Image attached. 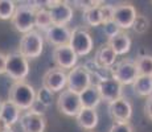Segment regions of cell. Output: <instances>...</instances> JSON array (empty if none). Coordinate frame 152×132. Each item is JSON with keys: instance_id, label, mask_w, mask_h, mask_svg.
I'll use <instances>...</instances> for the list:
<instances>
[{"instance_id": "cell-25", "label": "cell", "mask_w": 152, "mask_h": 132, "mask_svg": "<svg viewBox=\"0 0 152 132\" xmlns=\"http://www.w3.org/2000/svg\"><path fill=\"white\" fill-rule=\"evenodd\" d=\"M83 23L86 25L90 26H98L102 25L103 21H102V16H101V11H99V7L91 8V9H87L83 12Z\"/></svg>"}, {"instance_id": "cell-8", "label": "cell", "mask_w": 152, "mask_h": 132, "mask_svg": "<svg viewBox=\"0 0 152 132\" xmlns=\"http://www.w3.org/2000/svg\"><path fill=\"white\" fill-rule=\"evenodd\" d=\"M69 45L77 55H87L93 50V37L85 28H75L72 31Z\"/></svg>"}, {"instance_id": "cell-26", "label": "cell", "mask_w": 152, "mask_h": 132, "mask_svg": "<svg viewBox=\"0 0 152 132\" xmlns=\"http://www.w3.org/2000/svg\"><path fill=\"white\" fill-rule=\"evenodd\" d=\"M16 9V3L12 0H0V20H11Z\"/></svg>"}, {"instance_id": "cell-21", "label": "cell", "mask_w": 152, "mask_h": 132, "mask_svg": "<svg viewBox=\"0 0 152 132\" xmlns=\"http://www.w3.org/2000/svg\"><path fill=\"white\" fill-rule=\"evenodd\" d=\"M107 44L113 48V50L116 53V55H123V54H126V53L130 52L132 41H131V37L128 36L127 33L121 32V33L116 34L115 37L110 39Z\"/></svg>"}, {"instance_id": "cell-7", "label": "cell", "mask_w": 152, "mask_h": 132, "mask_svg": "<svg viewBox=\"0 0 152 132\" xmlns=\"http://www.w3.org/2000/svg\"><path fill=\"white\" fill-rule=\"evenodd\" d=\"M57 108L66 116H77V114L82 110L80 94L73 93L68 89L62 90L57 98Z\"/></svg>"}, {"instance_id": "cell-15", "label": "cell", "mask_w": 152, "mask_h": 132, "mask_svg": "<svg viewBox=\"0 0 152 132\" xmlns=\"http://www.w3.org/2000/svg\"><path fill=\"white\" fill-rule=\"evenodd\" d=\"M70 36H72V31L68 26H62V25H52L50 28H48L44 32V37L54 48L69 45Z\"/></svg>"}, {"instance_id": "cell-12", "label": "cell", "mask_w": 152, "mask_h": 132, "mask_svg": "<svg viewBox=\"0 0 152 132\" xmlns=\"http://www.w3.org/2000/svg\"><path fill=\"white\" fill-rule=\"evenodd\" d=\"M23 132H45L46 118L45 115L34 114L32 111H25L19 119Z\"/></svg>"}, {"instance_id": "cell-22", "label": "cell", "mask_w": 152, "mask_h": 132, "mask_svg": "<svg viewBox=\"0 0 152 132\" xmlns=\"http://www.w3.org/2000/svg\"><path fill=\"white\" fill-rule=\"evenodd\" d=\"M132 89L135 94L139 96H148L152 95V77H145V75H139L132 83Z\"/></svg>"}, {"instance_id": "cell-34", "label": "cell", "mask_w": 152, "mask_h": 132, "mask_svg": "<svg viewBox=\"0 0 152 132\" xmlns=\"http://www.w3.org/2000/svg\"><path fill=\"white\" fill-rule=\"evenodd\" d=\"M5 66H7V54L0 52V74H5Z\"/></svg>"}, {"instance_id": "cell-3", "label": "cell", "mask_w": 152, "mask_h": 132, "mask_svg": "<svg viewBox=\"0 0 152 132\" xmlns=\"http://www.w3.org/2000/svg\"><path fill=\"white\" fill-rule=\"evenodd\" d=\"M44 50V36L39 31H31L23 34L19 44V53L29 60H36Z\"/></svg>"}, {"instance_id": "cell-28", "label": "cell", "mask_w": 152, "mask_h": 132, "mask_svg": "<svg viewBox=\"0 0 152 132\" xmlns=\"http://www.w3.org/2000/svg\"><path fill=\"white\" fill-rule=\"evenodd\" d=\"M148 26H150V21H148V19L145 16H143V15H138L132 24L134 31L139 34L145 33V32L148 31Z\"/></svg>"}, {"instance_id": "cell-33", "label": "cell", "mask_w": 152, "mask_h": 132, "mask_svg": "<svg viewBox=\"0 0 152 132\" xmlns=\"http://www.w3.org/2000/svg\"><path fill=\"white\" fill-rule=\"evenodd\" d=\"M144 112L147 115V118L152 122V95L148 96L147 101H145V104H144Z\"/></svg>"}, {"instance_id": "cell-13", "label": "cell", "mask_w": 152, "mask_h": 132, "mask_svg": "<svg viewBox=\"0 0 152 132\" xmlns=\"http://www.w3.org/2000/svg\"><path fill=\"white\" fill-rule=\"evenodd\" d=\"M122 85L113 78L102 79L97 83V89L101 95V99L107 103L118 101L122 98Z\"/></svg>"}, {"instance_id": "cell-29", "label": "cell", "mask_w": 152, "mask_h": 132, "mask_svg": "<svg viewBox=\"0 0 152 132\" xmlns=\"http://www.w3.org/2000/svg\"><path fill=\"white\" fill-rule=\"evenodd\" d=\"M70 4H73V7L81 9L82 12L87 9H91V8L99 7L103 1H95V0H74V1H69Z\"/></svg>"}, {"instance_id": "cell-2", "label": "cell", "mask_w": 152, "mask_h": 132, "mask_svg": "<svg viewBox=\"0 0 152 132\" xmlns=\"http://www.w3.org/2000/svg\"><path fill=\"white\" fill-rule=\"evenodd\" d=\"M8 101L17 106L21 111H28L36 101V90L25 81L12 82L8 90Z\"/></svg>"}, {"instance_id": "cell-24", "label": "cell", "mask_w": 152, "mask_h": 132, "mask_svg": "<svg viewBox=\"0 0 152 132\" xmlns=\"http://www.w3.org/2000/svg\"><path fill=\"white\" fill-rule=\"evenodd\" d=\"M53 25L52 24V19H50V15H49V11L46 9L45 7L40 8L37 9L36 12V20H34V26L39 28L40 31L45 32L48 28Z\"/></svg>"}, {"instance_id": "cell-23", "label": "cell", "mask_w": 152, "mask_h": 132, "mask_svg": "<svg viewBox=\"0 0 152 132\" xmlns=\"http://www.w3.org/2000/svg\"><path fill=\"white\" fill-rule=\"evenodd\" d=\"M134 62H135V66H136L139 75L152 77V55L151 54L140 55Z\"/></svg>"}, {"instance_id": "cell-4", "label": "cell", "mask_w": 152, "mask_h": 132, "mask_svg": "<svg viewBox=\"0 0 152 132\" xmlns=\"http://www.w3.org/2000/svg\"><path fill=\"white\" fill-rule=\"evenodd\" d=\"M5 74L13 82L24 81L29 74V62L28 60L21 55L19 52H13L7 54V66H5Z\"/></svg>"}, {"instance_id": "cell-36", "label": "cell", "mask_w": 152, "mask_h": 132, "mask_svg": "<svg viewBox=\"0 0 152 132\" xmlns=\"http://www.w3.org/2000/svg\"><path fill=\"white\" fill-rule=\"evenodd\" d=\"M3 102H4V101H1V98H0V112H1V107H3Z\"/></svg>"}, {"instance_id": "cell-9", "label": "cell", "mask_w": 152, "mask_h": 132, "mask_svg": "<svg viewBox=\"0 0 152 132\" xmlns=\"http://www.w3.org/2000/svg\"><path fill=\"white\" fill-rule=\"evenodd\" d=\"M66 81H68V74L65 70L60 69V67H53L49 69L45 73L42 78V87L52 93H61L65 90L66 87Z\"/></svg>"}, {"instance_id": "cell-5", "label": "cell", "mask_w": 152, "mask_h": 132, "mask_svg": "<svg viewBox=\"0 0 152 132\" xmlns=\"http://www.w3.org/2000/svg\"><path fill=\"white\" fill-rule=\"evenodd\" d=\"M91 85V75L83 65L74 66L72 70H69L68 81H66V89L68 90L81 94Z\"/></svg>"}, {"instance_id": "cell-27", "label": "cell", "mask_w": 152, "mask_h": 132, "mask_svg": "<svg viewBox=\"0 0 152 132\" xmlns=\"http://www.w3.org/2000/svg\"><path fill=\"white\" fill-rule=\"evenodd\" d=\"M36 101L39 103H41L44 107H50L52 102H53V93L46 90L45 87H41L39 91L36 93Z\"/></svg>"}, {"instance_id": "cell-10", "label": "cell", "mask_w": 152, "mask_h": 132, "mask_svg": "<svg viewBox=\"0 0 152 132\" xmlns=\"http://www.w3.org/2000/svg\"><path fill=\"white\" fill-rule=\"evenodd\" d=\"M136 16H138L136 8L131 3H122L119 5H115L113 20L121 29H130L132 28Z\"/></svg>"}, {"instance_id": "cell-20", "label": "cell", "mask_w": 152, "mask_h": 132, "mask_svg": "<svg viewBox=\"0 0 152 132\" xmlns=\"http://www.w3.org/2000/svg\"><path fill=\"white\" fill-rule=\"evenodd\" d=\"M80 101H81V104H82V108H91V110H95L99 106V103L102 102L99 91L97 89V85H91V86H89L85 91L81 93Z\"/></svg>"}, {"instance_id": "cell-18", "label": "cell", "mask_w": 152, "mask_h": 132, "mask_svg": "<svg viewBox=\"0 0 152 132\" xmlns=\"http://www.w3.org/2000/svg\"><path fill=\"white\" fill-rule=\"evenodd\" d=\"M21 116V110L17 106H15L12 102L4 101L3 102L1 112H0V120L7 127H12L13 124L19 123V119Z\"/></svg>"}, {"instance_id": "cell-17", "label": "cell", "mask_w": 152, "mask_h": 132, "mask_svg": "<svg viewBox=\"0 0 152 132\" xmlns=\"http://www.w3.org/2000/svg\"><path fill=\"white\" fill-rule=\"evenodd\" d=\"M116 58H118V55L113 50V48H111L109 44H103L97 50V53H95L94 62L99 67L106 70V69H111V67L115 65Z\"/></svg>"}, {"instance_id": "cell-14", "label": "cell", "mask_w": 152, "mask_h": 132, "mask_svg": "<svg viewBox=\"0 0 152 132\" xmlns=\"http://www.w3.org/2000/svg\"><path fill=\"white\" fill-rule=\"evenodd\" d=\"M78 60V55L74 53L70 45H64V46H57L53 50V61L56 62L57 67L65 70L70 69L75 66Z\"/></svg>"}, {"instance_id": "cell-35", "label": "cell", "mask_w": 152, "mask_h": 132, "mask_svg": "<svg viewBox=\"0 0 152 132\" xmlns=\"http://www.w3.org/2000/svg\"><path fill=\"white\" fill-rule=\"evenodd\" d=\"M0 132H15V131H13V128H12V127H5L4 130H1Z\"/></svg>"}, {"instance_id": "cell-31", "label": "cell", "mask_w": 152, "mask_h": 132, "mask_svg": "<svg viewBox=\"0 0 152 132\" xmlns=\"http://www.w3.org/2000/svg\"><path fill=\"white\" fill-rule=\"evenodd\" d=\"M102 25H103V33L109 37V40L113 39V37H115L116 34H119L122 32L121 28L114 23V20L113 21H109V23H104V24H102Z\"/></svg>"}, {"instance_id": "cell-32", "label": "cell", "mask_w": 152, "mask_h": 132, "mask_svg": "<svg viewBox=\"0 0 152 132\" xmlns=\"http://www.w3.org/2000/svg\"><path fill=\"white\" fill-rule=\"evenodd\" d=\"M109 132H134L131 123H113Z\"/></svg>"}, {"instance_id": "cell-19", "label": "cell", "mask_w": 152, "mask_h": 132, "mask_svg": "<svg viewBox=\"0 0 152 132\" xmlns=\"http://www.w3.org/2000/svg\"><path fill=\"white\" fill-rule=\"evenodd\" d=\"M75 120H77V124L80 125L81 128H83V130H86V131H93L98 125L99 116L95 110H91V108H82V110L77 114Z\"/></svg>"}, {"instance_id": "cell-1", "label": "cell", "mask_w": 152, "mask_h": 132, "mask_svg": "<svg viewBox=\"0 0 152 132\" xmlns=\"http://www.w3.org/2000/svg\"><path fill=\"white\" fill-rule=\"evenodd\" d=\"M37 4H39V1H23L19 5H16V9H15L12 19H11V23L17 32L25 34L34 29L36 12L37 9L44 7V5Z\"/></svg>"}, {"instance_id": "cell-11", "label": "cell", "mask_w": 152, "mask_h": 132, "mask_svg": "<svg viewBox=\"0 0 152 132\" xmlns=\"http://www.w3.org/2000/svg\"><path fill=\"white\" fill-rule=\"evenodd\" d=\"M109 114L114 123H128L132 116V104L122 96L118 101L109 103Z\"/></svg>"}, {"instance_id": "cell-30", "label": "cell", "mask_w": 152, "mask_h": 132, "mask_svg": "<svg viewBox=\"0 0 152 132\" xmlns=\"http://www.w3.org/2000/svg\"><path fill=\"white\" fill-rule=\"evenodd\" d=\"M99 11H101V16H102V21H103V24H104V23L113 21L115 5L104 4V3H102V4L99 5Z\"/></svg>"}, {"instance_id": "cell-6", "label": "cell", "mask_w": 152, "mask_h": 132, "mask_svg": "<svg viewBox=\"0 0 152 132\" xmlns=\"http://www.w3.org/2000/svg\"><path fill=\"white\" fill-rule=\"evenodd\" d=\"M138 77V70H136L135 62L132 60H123L111 67V78L119 82L122 86L132 85Z\"/></svg>"}, {"instance_id": "cell-16", "label": "cell", "mask_w": 152, "mask_h": 132, "mask_svg": "<svg viewBox=\"0 0 152 132\" xmlns=\"http://www.w3.org/2000/svg\"><path fill=\"white\" fill-rule=\"evenodd\" d=\"M49 15H50L53 25L66 26L72 21L74 12H73V7L70 5L69 1H60L54 8L49 9Z\"/></svg>"}]
</instances>
